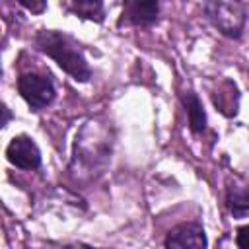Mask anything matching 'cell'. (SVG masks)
<instances>
[{
  "mask_svg": "<svg viewBox=\"0 0 249 249\" xmlns=\"http://www.w3.org/2000/svg\"><path fill=\"white\" fill-rule=\"evenodd\" d=\"M33 43L37 51L53 58L58 64V68H62L76 82H89L91 78L89 62L80 43H76L70 35L56 29H41L35 33Z\"/></svg>",
  "mask_w": 249,
  "mask_h": 249,
  "instance_id": "obj_1",
  "label": "cell"
},
{
  "mask_svg": "<svg viewBox=\"0 0 249 249\" xmlns=\"http://www.w3.org/2000/svg\"><path fill=\"white\" fill-rule=\"evenodd\" d=\"M204 18L218 33L230 39H239L247 23V6L237 0H208L202 4Z\"/></svg>",
  "mask_w": 249,
  "mask_h": 249,
  "instance_id": "obj_2",
  "label": "cell"
},
{
  "mask_svg": "<svg viewBox=\"0 0 249 249\" xmlns=\"http://www.w3.org/2000/svg\"><path fill=\"white\" fill-rule=\"evenodd\" d=\"M16 86H18V91H19L21 99L33 111H41V109L49 107L56 97V89H54V84H53L51 76H45V74H39V72L19 74Z\"/></svg>",
  "mask_w": 249,
  "mask_h": 249,
  "instance_id": "obj_3",
  "label": "cell"
},
{
  "mask_svg": "<svg viewBox=\"0 0 249 249\" xmlns=\"http://www.w3.org/2000/svg\"><path fill=\"white\" fill-rule=\"evenodd\" d=\"M163 249H208V237L198 222H181L163 239Z\"/></svg>",
  "mask_w": 249,
  "mask_h": 249,
  "instance_id": "obj_4",
  "label": "cell"
},
{
  "mask_svg": "<svg viewBox=\"0 0 249 249\" xmlns=\"http://www.w3.org/2000/svg\"><path fill=\"white\" fill-rule=\"evenodd\" d=\"M6 160L18 169H25V171L39 169L41 150L29 134H16L6 148Z\"/></svg>",
  "mask_w": 249,
  "mask_h": 249,
  "instance_id": "obj_5",
  "label": "cell"
},
{
  "mask_svg": "<svg viewBox=\"0 0 249 249\" xmlns=\"http://www.w3.org/2000/svg\"><path fill=\"white\" fill-rule=\"evenodd\" d=\"M160 16V2H140V0H126L123 4L121 16L117 19V27H150L158 21Z\"/></svg>",
  "mask_w": 249,
  "mask_h": 249,
  "instance_id": "obj_6",
  "label": "cell"
},
{
  "mask_svg": "<svg viewBox=\"0 0 249 249\" xmlns=\"http://www.w3.org/2000/svg\"><path fill=\"white\" fill-rule=\"evenodd\" d=\"M181 103H183L187 119H189V130L193 134H202L206 130V111H204L200 97L193 89H189V91L181 93Z\"/></svg>",
  "mask_w": 249,
  "mask_h": 249,
  "instance_id": "obj_7",
  "label": "cell"
},
{
  "mask_svg": "<svg viewBox=\"0 0 249 249\" xmlns=\"http://www.w3.org/2000/svg\"><path fill=\"white\" fill-rule=\"evenodd\" d=\"M60 8L66 10L68 14L80 18V19H88V21H95L101 23L105 19V4L101 0H72V2H60Z\"/></svg>",
  "mask_w": 249,
  "mask_h": 249,
  "instance_id": "obj_8",
  "label": "cell"
},
{
  "mask_svg": "<svg viewBox=\"0 0 249 249\" xmlns=\"http://www.w3.org/2000/svg\"><path fill=\"white\" fill-rule=\"evenodd\" d=\"M212 103L224 117H235L239 107V91L233 82L224 80L218 86V91L212 93Z\"/></svg>",
  "mask_w": 249,
  "mask_h": 249,
  "instance_id": "obj_9",
  "label": "cell"
},
{
  "mask_svg": "<svg viewBox=\"0 0 249 249\" xmlns=\"http://www.w3.org/2000/svg\"><path fill=\"white\" fill-rule=\"evenodd\" d=\"M226 206L233 218L249 216V185L231 183L226 189Z\"/></svg>",
  "mask_w": 249,
  "mask_h": 249,
  "instance_id": "obj_10",
  "label": "cell"
},
{
  "mask_svg": "<svg viewBox=\"0 0 249 249\" xmlns=\"http://www.w3.org/2000/svg\"><path fill=\"white\" fill-rule=\"evenodd\" d=\"M235 245H237V249H249V224L237 228V231H235Z\"/></svg>",
  "mask_w": 249,
  "mask_h": 249,
  "instance_id": "obj_11",
  "label": "cell"
},
{
  "mask_svg": "<svg viewBox=\"0 0 249 249\" xmlns=\"http://www.w3.org/2000/svg\"><path fill=\"white\" fill-rule=\"evenodd\" d=\"M19 6L29 10L31 14H41V12L47 10V2L45 0H31V2L29 0H19Z\"/></svg>",
  "mask_w": 249,
  "mask_h": 249,
  "instance_id": "obj_12",
  "label": "cell"
},
{
  "mask_svg": "<svg viewBox=\"0 0 249 249\" xmlns=\"http://www.w3.org/2000/svg\"><path fill=\"white\" fill-rule=\"evenodd\" d=\"M53 249H99V247H91L86 243H62V245H53Z\"/></svg>",
  "mask_w": 249,
  "mask_h": 249,
  "instance_id": "obj_13",
  "label": "cell"
},
{
  "mask_svg": "<svg viewBox=\"0 0 249 249\" xmlns=\"http://www.w3.org/2000/svg\"><path fill=\"white\" fill-rule=\"evenodd\" d=\"M10 119H12V113H10V109L6 107V105H2V126H8V123H10Z\"/></svg>",
  "mask_w": 249,
  "mask_h": 249,
  "instance_id": "obj_14",
  "label": "cell"
}]
</instances>
